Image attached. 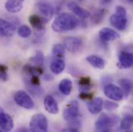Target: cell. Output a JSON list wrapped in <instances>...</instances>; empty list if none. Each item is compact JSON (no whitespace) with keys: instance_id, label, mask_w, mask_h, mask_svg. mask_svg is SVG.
<instances>
[{"instance_id":"6da1fadb","label":"cell","mask_w":133,"mask_h":132,"mask_svg":"<svg viewBox=\"0 0 133 132\" xmlns=\"http://www.w3.org/2000/svg\"><path fill=\"white\" fill-rule=\"evenodd\" d=\"M80 25L79 19L73 14L60 13L52 23V30L57 33H65L76 29Z\"/></svg>"},{"instance_id":"7a4b0ae2","label":"cell","mask_w":133,"mask_h":132,"mask_svg":"<svg viewBox=\"0 0 133 132\" xmlns=\"http://www.w3.org/2000/svg\"><path fill=\"white\" fill-rule=\"evenodd\" d=\"M110 23L116 30L123 31L125 30L128 23L127 12L122 5H117L115 7V12L110 17Z\"/></svg>"},{"instance_id":"3957f363","label":"cell","mask_w":133,"mask_h":132,"mask_svg":"<svg viewBox=\"0 0 133 132\" xmlns=\"http://www.w3.org/2000/svg\"><path fill=\"white\" fill-rule=\"evenodd\" d=\"M118 117L115 115H108L102 113L95 121V129L101 132L110 131L118 123Z\"/></svg>"},{"instance_id":"277c9868","label":"cell","mask_w":133,"mask_h":132,"mask_svg":"<svg viewBox=\"0 0 133 132\" xmlns=\"http://www.w3.org/2000/svg\"><path fill=\"white\" fill-rule=\"evenodd\" d=\"M30 129L33 132H46L48 130V121L43 114H34L30 122Z\"/></svg>"},{"instance_id":"5b68a950","label":"cell","mask_w":133,"mask_h":132,"mask_svg":"<svg viewBox=\"0 0 133 132\" xmlns=\"http://www.w3.org/2000/svg\"><path fill=\"white\" fill-rule=\"evenodd\" d=\"M80 115V108L77 100H73L66 105V107L63 112L64 119L68 121L78 119Z\"/></svg>"},{"instance_id":"8992f818","label":"cell","mask_w":133,"mask_h":132,"mask_svg":"<svg viewBox=\"0 0 133 132\" xmlns=\"http://www.w3.org/2000/svg\"><path fill=\"white\" fill-rule=\"evenodd\" d=\"M14 100L15 102L23 108L26 110L33 109L35 107L34 102L31 98V97L24 91H18L14 94Z\"/></svg>"},{"instance_id":"52a82bcc","label":"cell","mask_w":133,"mask_h":132,"mask_svg":"<svg viewBox=\"0 0 133 132\" xmlns=\"http://www.w3.org/2000/svg\"><path fill=\"white\" fill-rule=\"evenodd\" d=\"M104 94L108 98L115 101H120L124 98V93L121 87L111 84L104 86Z\"/></svg>"},{"instance_id":"ba28073f","label":"cell","mask_w":133,"mask_h":132,"mask_svg":"<svg viewBox=\"0 0 133 132\" xmlns=\"http://www.w3.org/2000/svg\"><path fill=\"white\" fill-rule=\"evenodd\" d=\"M63 45L67 51L70 53H77L81 50L83 43L82 40L78 37L67 36L64 39Z\"/></svg>"},{"instance_id":"9c48e42d","label":"cell","mask_w":133,"mask_h":132,"mask_svg":"<svg viewBox=\"0 0 133 132\" xmlns=\"http://www.w3.org/2000/svg\"><path fill=\"white\" fill-rule=\"evenodd\" d=\"M14 128L12 117L0 107V130L3 131H11Z\"/></svg>"},{"instance_id":"30bf717a","label":"cell","mask_w":133,"mask_h":132,"mask_svg":"<svg viewBox=\"0 0 133 132\" xmlns=\"http://www.w3.org/2000/svg\"><path fill=\"white\" fill-rule=\"evenodd\" d=\"M29 21L35 30L41 33L44 31L45 26L48 23V19L37 14H33L29 17Z\"/></svg>"},{"instance_id":"8fae6325","label":"cell","mask_w":133,"mask_h":132,"mask_svg":"<svg viewBox=\"0 0 133 132\" xmlns=\"http://www.w3.org/2000/svg\"><path fill=\"white\" fill-rule=\"evenodd\" d=\"M16 26L5 19H3L0 17V35L3 36H12L16 33Z\"/></svg>"},{"instance_id":"7c38bea8","label":"cell","mask_w":133,"mask_h":132,"mask_svg":"<svg viewBox=\"0 0 133 132\" xmlns=\"http://www.w3.org/2000/svg\"><path fill=\"white\" fill-rule=\"evenodd\" d=\"M69 9L74 13L77 16L81 18V19H88L90 16H91V13L89 11H88L87 9L82 8L81 6H80L78 4H77L76 2H70L67 5Z\"/></svg>"},{"instance_id":"4fadbf2b","label":"cell","mask_w":133,"mask_h":132,"mask_svg":"<svg viewBox=\"0 0 133 132\" xmlns=\"http://www.w3.org/2000/svg\"><path fill=\"white\" fill-rule=\"evenodd\" d=\"M98 36H99L100 39L104 42L113 41L120 38V35L115 30L108 27L102 28L99 31Z\"/></svg>"},{"instance_id":"5bb4252c","label":"cell","mask_w":133,"mask_h":132,"mask_svg":"<svg viewBox=\"0 0 133 132\" xmlns=\"http://www.w3.org/2000/svg\"><path fill=\"white\" fill-rule=\"evenodd\" d=\"M88 110L92 114H98L101 113L104 107V100L101 98H96L95 99L90 100L87 103Z\"/></svg>"},{"instance_id":"9a60e30c","label":"cell","mask_w":133,"mask_h":132,"mask_svg":"<svg viewBox=\"0 0 133 132\" xmlns=\"http://www.w3.org/2000/svg\"><path fill=\"white\" fill-rule=\"evenodd\" d=\"M43 105H44L45 110L48 113H50L51 114H58L59 107H58L57 102L54 99V98L52 97L51 95H47L45 97L44 100H43Z\"/></svg>"},{"instance_id":"2e32d148","label":"cell","mask_w":133,"mask_h":132,"mask_svg":"<svg viewBox=\"0 0 133 132\" xmlns=\"http://www.w3.org/2000/svg\"><path fill=\"white\" fill-rule=\"evenodd\" d=\"M118 65L121 68H130L133 66V54L126 52L122 51L118 56Z\"/></svg>"},{"instance_id":"e0dca14e","label":"cell","mask_w":133,"mask_h":132,"mask_svg":"<svg viewBox=\"0 0 133 132\" xmlns=\"http://www.w3.org/2000/svg\"><path fill=\"white\" fill-rule=\"evenodd\" d=\"M25 0H7L5 5V9L11 13H17L22 10Z\"/></svg>"},{"instance_id":"ac0fdd59","label":"cell","mask_w":133,"mask_h":132,"mask_svg":"<svg viewBox=\"0 0 133 132\" xmlns=\"http://www.w3.org/2000/svg\"><path fill=\"white\" fill-rule=\"evenodd\" d=\"M36 7L42 16L46 19H50L53 17L54 14V9L50 4L46 2H39L36 4Z\"/></svg>"},{"instance_id":"d6986e66","label":"cell","mask_w":133,"mask_h":132,"mask_svg":"<svg viewBox=\"0 0 133 132\" xmlns=\"http://www.w3.org/2000/svg\"><path fill=\"white\" fill-rule=\"evenodd\" d=\"M50 70L54 74H60L61 73L64 68H65V63L64 61V59L61 58H54L50 63Z\"/></svg>"},{"instance_id":"ffe728a7","label":"cell","mask_w":133,"mask_h":132,"mask_svg":"<svg viewBox=\"0 0 133 132\" xmlns=\"http://www.w3.org/2000/svg\"><path fill=\"white\" fill-rule=\"evenodd\" d=\"M86 60L96 69L102 70L105 66V61L104 60L97 55H90L86 57Z\"/></svg>"},{"instance_id":"44dd1931","label":"cell","mask_w":133,"mask_h":132,"mask_svg":"<svg viewBox=\"0 0 133 132\" xmlns=\"http://www.w3.org/2000/svg\"><path fill=\"white\" fill-rule=\"evenodd\" d=\"M59 91L64 94L68 96L70 94L71 91H72V88H73V84L72 81L70 79H63L60 84H59Z\"/></svg>"},{"instance_id":"7402d4cb","label":"cell","mask_w":133,"mask_h":132,"mask_svg":"<svg viewBox=\"0 0 133 132\" xmlns=\"http://www.w3.org/2000/svg\"><path fill=\"white\" fill-rule=\"evenodd\" d=\"M52 55L54 58L64 59L65 56V48L64 45L61 43H56L52 48Z\"/></svg>"},{"instance_id":"603a6c76","label":"cell","mask_w":133,"mask_h":132,"mask_svg":"<svg viewBox=\"0 0 133 132\" xmlns=\"http://www.w3.org/2000/svg\"><path fill=\"white\" fill-rule=\"evenodd\" d=\"M119 84L121 87V89L122 90L124 94L128 97L132 91L133 87V84L132 82L128 79H121L119 80Z\"/></svg>"},{"instance_id":"cb8c5ba5","label":"cell","mask_w":133,"mask_h":132,"mask_svg":"<svg viewBox=\"0 0 133 132\" xmlns=\"http://www.w3.org/2000/svg\"><path fill=\"white\" fill-rule=\"evenodd\" d=\"M81 92H88L91 87V79L89 77H83L78 81Z\"/></svg>"},{"instance_id":"d4e9b609","label":"cell","mask_w":133,"mask_h":132,"mask_svg":"<svg viewBox=\"0 0 133 132\" xmlns=\"http://www.w3.org/2000/svg\"><path fill=\"white\" fill-rule=\"evenodd\" d=\"M30 62H32L33 64H34L36 66H41V67H43L44 65V55H43V53L40 50H38L36 52L35 55L32 57L30 58Z\"/></svg>"},{"instance_id":"484cf974","label":"cell","mask_w":133,"mask_h":132,"mask_svg":"<svg viewBox=\"0 0 133 132\" xmlns=\"http://www.w3.org/2000/svg\"><path fill=\"white\" fill-rule=\"evenodd\" d=\"M133 124V115L126 114L125 117L122 119L120 125V128L124 131L129 130Z\"/></svg>"},{"instance_id":"4316f807","label":"cell","mask_w":133,"mask_h":132,"mask_svg":"<svg viewBox=\"0 0 133 132\" xmlns=\"http://www.w3.org/2000/svg\"><path fill=\"white\" fill-rule=\"evenodd\" d=\"M106 14V10L104 9H99L96 10L91 16V20L95 24H99L102 22Z\"/></svg>"},{"instance_id":"83f0119b","label":"cell","mask_w":133,"mask_h":132,"mask_svg":"<svg viewBox=\"0 0 133 132\" xmlns=\"http://www.w3.org/2000/svg\"><path fill=\"white\" fill-rule=\"evenodd\" d=\"M17 34L21 38L26 39V38H28L31 36L32 30L30 28V26H28L27 25H23V26L19 27V29L17 30Z\"/></svg>"},{"instance_id":"f1b7e54d","label":"cell","mask_w":133,"mask_h":132,"mask_svg":"<svg viewBox=\"0 0 133 132\" xmlns=\"http://www.w3.org/2000/svg\"><path fill=\"white\" fill-rule=\"evenodd\" d=\"M8 79V67L4 64H0V80L5 82Z\"/></svg>"},{"instance_id":"f546056e","label":"cell","mask_w":133,"mask_h":132,"mask_svg":"<svg viewBox=\"0 0 133 132\" xmlns=\"http://www.w3.org/2000/svg\"><path fill=\"white\" fill-rule=\"evenodd\" d=\"M104 107L109 111H112L116 110L118 107V104L116 103L115 102L111 101V100H104Z\"/></svg>"},{"instance_id":"4dcf8cb0","label":"cell","mask_w":133,"mask_h":132,"mask_svg":"<svg viewBox=\"0 0 133 132\" xmlns=\"http://www.w3.org/2000/svg\"><path fill=\"white\" fill-rule=\"evenodd\" d=\"M79 98L84 100H90L93 98V94H90L88 92H81L79 95Z\"/></svg>"},{"instance_id":"1f68e13d","label":"cell","mask_w":133,"mask_h":132,"mask_svg":"<svg viewBox=\"0 0 133 132\" xmlns=\"http://www.w3.org/2000/svg\"><path fill=\"white\" fill-rule=\"evenodd\" d=\"M103 2H111V0H102Z\"/></svg>"},{"instance_id":"d6a6232c","label":"cell","mask_w":133,"mask_h":132,"mask_svg":"<svg viewBox=\"0 0 133 132\" xmlns=\"http://www.w3.org/2000/svg\"><path fill=\"white\" fill-rule=\"evenodd\" d=\"M127 2H133V0H126Z\"/></svg>"}]
</instances>
